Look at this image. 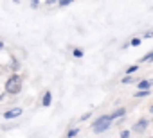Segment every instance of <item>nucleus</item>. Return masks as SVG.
<instances>
[{
    "label": "nucleus",
    "instance_id": "nucleus-3",
    "mask_svg": "<svg viewBox=\"0 0 153 138\" xmlns=\"http://www.w3.org/2000/svg\"><path fill=\"white\" fill-rule=\"evenodd\" d=\"M148 126H149V120H148L146 117H142V118H139V120L131 126V131L137 133V134H142V133L148 129Z\"/></svg>",
    "mask_w": 153,
    "mask_h": 138
},
{
    "label": "nucleus",
    "instance_id": "nucleus-22",
    "mask_svg": "<svg viewBox=\"0 0 153 138\" xmlns=\"http://www.w3.org/2000/svg\"><path fill=\"white\" fill-rule=\"evenodd\" d=\"M149 83H151V86H153V79H151V81H149Z\"/></svg>",
    "mask_w": 153,
    "mask_h": 138
},
{
    "label": "nucleus",
    "instance_id": "nucleus-18",
    "mask_svg": "<svg viewBox=\"0 0 153 138\" xmlns=\"http://www.w3.org/2000/svg\"><path fill=\"white\" fill-rule=\"evenodd\" d=\"M90 115H92V113H85V115L81 117V120H88V118H90Z\"/></svg>",
    "mask_w": 153,
    "mask_h": 138
},
{
    "label": "nucleus",
    "instance_id": "nucleus-17",
    "mask_svg": "<svg viewBox=\"0 0 153 138\" xmlns=\"http://www.w3.org/2000/svg\"><path fill=\"white\" fill-rule=\"evenodd\" d=\"M144 38H153V29L151 31H146L144 32Z\"/></svg>",
    "mask_w": 153,
    "mask_h": 138
},
{
    "label": "nucleus",
    "instance_id": "nucleus-10",
    "mask_svg": "<svg viewBox=\"0 0 153 138\" xmlns=\"http://www.w3.org/2000/svg\"><path fill=\"white\" fill-rule=\"evenodd\" d=\"M137 70H139V66H137V65H131V66L126 68V76H133Z\"/></svg>",
    "mask_w": 153,
    "mask_h": 138
},
{
    "label": "nucleus",
    "instance_id": "nucleus-12",
    "mask_svg": "<svg viewBox=\"0 0 153 138\" xmlns=\"http://www.w3.org/2000/svg\"><path fill=\"white\" fill-rule=\"evenodd\" d=\"M121 83H123V84H130V83L133 84V83H135V79H133V76H124V77L121 79Z\"/></svg>",
    "mask_w": 153,
    "mask_h": 138
},
{
    "label": "nucleus",
    "instance_id": "nucleus-16",
    "mask_svg": "<svg viewBox=\"0 0 153 138\" xmlns=\"http://www.w3.org/2000/svg\"><path fill=\"white\" fill-rule=\"evenodd\" d=\"M130 134H131V133H130L128 129H124V131H121V138H130Z\"/></svg>",
    "mask_w": 153,
    "mask_h": 138
},
{
    "label": "nucleus",
    "instance_id": "nucleus-7",
    "mask_svg": "<svg viewBox=\"0 0 153 138\" xmlns=\"http://www.w3.org/2000/svg\"><path fill=\"white\" fill-rule=\"evenodd\" d=\"M124 115H126V109H124V108H117V109L110 115V118H112V120H117V118H123Z\"/></svg>",
    "mask_w": 153,
    "mask_h": 138
},
{
    "label": "nucleus",
    "instance_id": "nucleus-5",
    "mask_svg": "<svg viewBox=\"0 0 153 138\" xmlns=\"http://www.w3.org/2000/svg\"><path fill=\"white\" fill-rule=\"evenodd\" d=\"M51 104H52V93L51 92H45L43 93V99H42V106L43 108H49Z\"/></svg>",
    "mask_w": 153,
    "mask_h": 138
},
{
    "label": "nucleus",
    "instance_id": "nucleus-11",
    "mask_svg": "<svg viewBox=\"0 0 153 138\" xmlns=\"http://www.w3.org/2000/svg\"><path fill=\"white\" fill-rule=\"evenodd\" d=\"M140 43H142V40H140V38H131V41H130V43H126L124 47H128V45H131V47H139Z\"/></svg>",
    "mask_w": 153,
    "mask_h": 138
},
{
    "label": "nucleus",
    "instance_id": "nucleus-8",
    "mask_svg": "<svg viewBox=\"0 0 153 138\" xmlns=\"http://www.w3.org/2000/svg\"><path fill=\"white\" fill-rule=\"evenodd\" d=\"M78 134H79V127H74V129H68L65 138H78Z\"/></svg>",
    "mask_w": 153,
    "mask_h": 138
},
{
    "label": "nucleus",
    "instance_id": "nucleus-21",
    "mask_svg": "<svg viewBox=\"0 0 153 138\" xmlns=\"http://www.w3.org/2000/svg\"><path fill=\"white\" fill-rule=\"evenodd\" d=\"M149 113H153V106H149Z\"/></svg>",
    "mask_w": 153,
    "mask_h": 138
},
{
    "label": "nucleus",
    "instance_id": "nucleus-1",
    "mask_svg": "<svg viewBox=\"0 0 153 138\" xmlns=\"http://www.w3.org/2000/svg\"><path fill=\"white\" fill-rule=\"evenodd\" d=\"M22 86H24L22 77L18 74H13L7 77V81L4 84V92H6V95H18L22 92Z\"/></svg>",
    "mask_w": 153,
    "mask_h": 138
},
{
    "label": "nucleus",
    "instance_id": "nucleus-19",
    "mask_svg": "<svg viewBox=\"0 0 153 138\" xmlns=\"http://www.w3.org/2000/svg\"><path fill=\"white\" fill-rule=\"evenodd\" d=\"M40 6V2H36V0H34V2H31V7H38Z\"/></svg>",
    "mask_w": 153,
    "mask_h": 138
},
{
    "label": "nucleus",
    "instance_id": "nucleus-13",
    "mask_svg": "<svg viewBox=\"0 0 153 138\" xmlns=\"http://www.w3.org/2000/svg\"><path fill=\"white\" fill-rule=\"evenodd\" d=\"M72 56L79 59V57H83V50H81V48H74V50H72Z\"/></svg>",
    "mask_w": 153,
    "mask_h": 138
},
{
    "label": "nucleus",
    "instance_id": "nucleus-9",
    "mask_svg": "<svg viewBox=\"0 0 153 138\" xmlns=\"http://www.w3.org/2000/svg\"><path fill=\"white\" fill-rule=\"evenodd\" d=\"M140 63H151L153 61V52H148V54H144L140 59H139Z\"/></svg>",
    "mask_w": 153,
    "mask_h": 138
},
{
    "label": "nucleus",
    "instance_id": "nucleus-6",
    "mask_svg": "<svg viewBox=\"0 0 153 138\" xmlns=\"http://www.w3.org/2000/svg\"><path fill=\"white\" fill-rule=\"evenodd\" d=\"M137 88H139V92H148V90L151 88V83H149L148 79H142V81H139Z\"/></svg>",
    "mask_w": 153,
    "mask_h": 138
},
{
    "label": "nucleus",
    "instance_id": "nucleus-4",
    "mask_svg": "<svg viewBox=\"0 0 153 138\" xmlns=\"http://www.w3.org/2000/svg\"><path fill=\"white\" fill-rule=\"evenodd\" d=\"M22 115V108H11V109H7L2 117L6 118V120H13V118H18Z\"/></svg>",
    "mask_w": 153,
    "mask_h": 138
},
{
    "label": "nucleus",
    "instance_id": "nucleus-2",
    "mask_svg": "<svg viewBox=\"0 0 153 138\" xmlns=\"http://www.w3.org/2000/svg\"><path fill=\"white\" fill-rule=\"evenodd\" d=\"M112 118H110V115H101L99 118H96L94 120V124H92V131L96 133V134H101V133H105V131H108L110 127H112Z\"/></svg>",
    "mask_w": 153,
    "mask_h": 138
},
{
    "label": "nucleus",
    "instance_id": "nucleus-20",
    "mask_svg": "<svg viewBox=\"0 0 153 138\" xmlns=\"http://www.w3.org/2000/svg\"><path fill=\"white\" fill-rule=\"evenodd\" d=\"M2 48H4V43H2V41H0V50H2Z\"/></svg>",
    "mask_w": 153,
    "mask_h": 138
},
{
    "label": "nucleus",
    "instance_id": "nucleus-15",
    "mask_svg": "<svg viewBox=\"0 0 153 138\" xmlns=\"http://www.w3.org/2000/svg\"><path fill=\"white\" fill-rule=\"evenodd\" d=\"M70 6V0H61V2H58V7H68Z\"/></svg>",
    "mask_w": 153,
    "mask_h": 138
},
{
    "label": "nucleus",
    "instance_id": "nucleus-14",
    "mask_svg": "<svg viewBox=\"0 0 153 138\" xmlns=\"http://www.w3.org/2000/svg\"><path fill=\"white\" fill-rule=\"evenodd\" d=\"M148 95H149V90H148V92H137V93H135L137 99H142V97H148Z\"/></svg>",
    "mask_w": 153,
    "mask_h": 138
}]
</instances>
